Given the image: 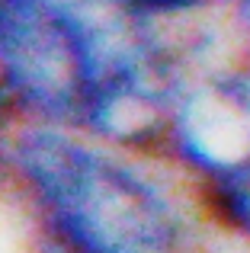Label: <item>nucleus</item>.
Wrapping results in <instances>:
<instances>
[{
    "label": "nucleus",
    "instance_id": "423d86ee",
    "mask_svg": "<svg viewBox=\"0 0 250 253\" xmlns=\"http://www.w3.org/2000/svg\"><path fill=\"white\" fill-rule=\"evenodd\" d=\"M0 116H13L10 109H6V103H3V96H0Z\"/></svg>",
    "mask_w": 250,
    "mask_h": 253
},
{
    "label": "nucleus",
    "instance_id": "f03ea898",
    "mask_svg": "<svg viewBox=\"0 0 250 253\" xmlns=\"http://www.w3.org/2000/svg\"><path fill=\"white\" fill-rule=\"evenodd\" d=\"M0 205L26 253H208L215 231L164 157L68 125L0 116Z\"/></svg>",
    "mask_w": 250,
    "mask_h": 253
},
{
    "label": "nucleus",
    "instance_id": "20e7f679",
    "mask_svg": "<svg viewBox=\"0 0 250 253\" xmlns=\"http://www.w3.org/2000/svg\"><path fill=\"white\" fill-rule=\"evenodd\" d=\"M193 192L215 237L250 250V167L193 183Z\"/></svg>",
    "mask_w": 250,
    "mask_h": 253
},
{
    "label": "nucleus",
    "instance_id": "f257e3e1",
    "mask_svg": "<svg viewBox=\"0 0 250 253\" xmlns=\"http://www.w3.org/2000/svg\"><path fill=\"white\" fill-rule=\"evenodd\" d=\"M231 45L228 26L167 32L131 0H0V96L13 116L157 154L193 71Z\"/></svg>",
    "mask_w": 250,
    "mask_h": 253
},
{
    "label": "nucleus",
    "instance_id": "39448f33",
    "mask_svg": "<svg viewBox=\"0 0 250 253\" xmlns=\"http://www.w3.org/2000/svg\"><path fill=\"white\" fill-rule=\"evenodd\" d=\"M228 29H231L234 42L250 51V0H234L231 13H228Z\"/></svg>",
    "mask_w": 250,
    "mask_h": 253
},
{
    "label": "nucleus",
    "instance_id": "7ed1b4c3",
    "mask_svg": "<svg viewBox=\"0 0 250 253\" xmlns=\"http://www.w3.org/2000/svg\"><path fill=\"white\" fill-rule=\"evenodd\" d=\"M157 157L189 186L250 167V51L238 42L202 61L183 86Z\"/></svg>",
    "mask_w": 250,
    "mask_h": 253
}]
</instances>
